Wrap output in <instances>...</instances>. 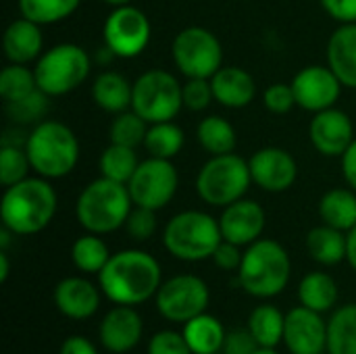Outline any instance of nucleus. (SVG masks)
Masks as SVG:
<instances>
[{
    "mask_svg": "<svg viewBox=\"0 0 356 354\" xmlns=\"http://www.w3.org/2000/svg\"><path fill=\"white\" fill-rule=\"evenodd\" d=\"M163 284L161 263L146 250L127 248L111 255L98 273V286L113 305L140 307L156 296Z\"/></svg>",
    "mask_w": 356,
    "mask_h": 354,
    "instance_id": "obj_1",
    "label": "nucleus"
},
{
    "mask_svg": "<svg viewBox=\"0 0 356 354\" xmlns=\"http://www.w3.org/2000/svg\"><path fill=\"white\" fill-rule=\"evenodd\" d=\"M56 209L58 196L50 179L33 175L4 188L0 221L15 236H35L52 223Z\"/></svg>",
    "mask_w": 356,
    "mask_h": 354,
    "instance_id": "obj_2",
    "label": "nucleus"
},
{
    "mask_svg": "<svg viewBox=\"0 0 356 354\" xmlns=\"http://www.w3.org/2000/svg\"><path fill=\"white\" fill-rule=\"evenodd\" d=\"M23 146L33 173L50 182L69 175L79 163V140L75 131L56 119L35 123Z\"/></svg>",
    "mask_w": 356,
    "mask_h": 354,
    "instance_id": "obj_3",
    "label": "nucleus"
},
{
    "mask_svg": "<svg viewBox=\"0 0 356 354\" xmlns=\"http://www.w3.org/2000/svg\"><path fill=\"white\" fill-rule=\"evenodd\" d=\"M292 277V261L284 244L261 238L244 248L238 269V286L252 298L269 300L286 290Z\"/></svg>",
    "mask_w": 356,
    "mask_h": 354,
    "instance_id": "obj_4",
    "label": "nucleus"
},
{
    "mask_svg": "<svg viewBox=\"0 0 356 354\" xmlns=\"http://www.w3.org/2000/svg\"><path fill=\"white\" fill-rule=\"evenodd\" d=\"M134 209L127 184H119L98 175L75 200V219L90 234H113L121 230Z\"/></svg>",
    "mask_w": 356,
    "mask_h": 354,
    "instance_id": "obj_5",
    "label": "nucleus"
},
{
    "mask_svg": "<svg viewBox=\"0 0 356 354\" xmlns=\"http://www.w3.org/2000/svg\"><path fill=\"white\" fill-rule=\"evenodd\" d=\"M221 242L219 219L196 209L173 215L163 230V246L167 252L188 263L211 259Z\"/></svg>",
    "mask_w": 356,
    "mask_h": 354,
    "instance_id": "obj_6",
    "label": "nucleus"
},
{
    "mask_svg": "<svg viewBox=\"0 0 356 354\" xmlns=\"http://www.w3.org/2000/svg\"><path fill=\"white\" fill-rule=\"evenodd\" d=\"M92 71L88 50L75 42H63L46 48L33 63L38 88L50 98L75 92Z\"/></svg>",
    "mask_w": 356,
    "mask_h": 354,
    "instance_id": "obj_7",
    "label": "nucleus"
},
{
    "mask_svg": "<svg viewBox=\"0 0 356 354\" xmlns=\"http://www.w3.org/2000/svg\"><path fill=\"white\" fill-rule=\"evenodd\" d=\"M252 184L248 161L236 152L211 156L196 175V194L209 207L225 209L246 196Z\"/></svg>",
    "mask_w": 356,
    "mask_h": 354,
    "instance_id": "obj_8",
    "label": "nucleus"
},
{
    "mask_svg": "<svg viewBox=\"0 0 356 354\" xmlns=\"http://www.w3.org/2000/svg\"><path fill=\"white\" fill-rule=\"evenodd\" d=\"M131 108L148 123L173 121L184 108V83L165 69H148L134 81Z\"/></svg>",
    "mask_w": 356,
    "mask_h": 354,
    "instance_id": "obj_9",
    "label": "nucleus"
},
{
    "mask_svg": "<svg viewBox=\"0 0 356 354\" xmlns=\"http://www.w3.org/2000/svg\"><path fill=\"white\" fill-rule=\"evenodd\" d=\"M171 58L186 79H211L223 67V46L211 29L190 25L175 33L171 42Z\"/></svg>",
    "mask_w": 356,
    "mask_h": 354,
    "instance_id": "obj_10",
    "label": "nucleus"
},
{
    "mask_svg": "<svg viewBox=\"0 0 356 354\" xmlns=\"http://www.w3.org/2000/svg\"><path fill=\"white\" fill-rule=\"evenodd\" d=\"M211 303V290L207 282L194 273H179L163 280L154 305L163 319L171 323H186L207 313Z\"/></svg>",
    "mask_w": 356,
    "mask_h": 354,
    "instance_id": "obj_11",
    "label": "nucleus"
},
{
    "mask_svg": "<svg viewBox=\"0 0 356 354\" xmlns=\"http://www.w3.org/2000/svg\"><path fill=\"white\" fill-rule=\"evenodd\" d=\"M102 40L115 58H136L152 40V23L134 4L115 6L102 23Z\"/></svg>",
    "mask_w": 356,
    "mask_h": 354,
    "instance_id": "obj_12",
    "label": "nucleus"
},
{
    "mask_svg": "<svg viewBox=\"0 0 356 354\" xmlns=\"http://www.w3.org/2000/svg\"><path fill=\"white\" fill-rule=\"evenodd\" d=\"M179 173L169 159L148 156L140 161L134 177L127 184L131 200L136 207L161 211L165 209L177 194Z\"/></svg>",
    "mask_w": 356,
    "mask_h": 354,
    "instance_id": "obj_13",
    "label": "nucleus"
},
{
    "mask_svg": "<svg viewBox=\"0 0 356 354\" xmlns=\"http://www.w3.org/2000/svg\"><path fill=\"white\" fill-rule=\"evenodd\" d=\"M290 83L296 96V106L313 115L336 106L344 88L330 65H307L292 77Z\"/></svg>",
    "mask_w": 356,
    "mask_h": 354,
    "instance_id": "obj_14",
    "label": "nucleus"
},
{
    "mask_svg": "<svg viewBox=\"0 0 356 354\" xmlns=\"http://www.w3.org/2000/svg\"><path fill=\"white\" fill-rule=\"evenodd\" d=\"M252 184L269 194L290 190L298 179V163L282 146H263L248 159Z\"/></svg>",
    "mask_w": 356,
    "mask_h": 354,
    "instance_id": "obj_15",
    "label": "nucleus"
},
{
    "mask_svg": "<svg viewBox=\"0 0 356 354\" xmlns=\"http://www.w3.org/2000/svg\"><path fill=\"white\" fill-rule=\"evenodd\" d=\"M284 344L290 354L327 353V321L321 313L296 307L286 313Z\"/></svg>",
    "mask_w": 356,
    "mask_h": 354,
    "instance_id": "obj_16",
    "label": "nucleus"
},
{
    "mask_svg": "<svg viewBox=\"0 0 356 354\" xmlns=\"http://www.w3.org/2000/svg\"><path fill=\"white\" fill-rule=\"evenodd\" d=\"M355 125L346 111L332 106L313 115L309 123V140L323 156H342L355 140Z\"/></svg>",
    "mask_w": 356,
    "mask_h": 354,
    "instance_id": "obj_17",
    "label": "nucleus"
},
{
    "mask_svg": "<svg viewBox=\"0 0 356 354\" xmlns=\"http://www.w3.org/2000/svg\"><path fill=\"white\" fill-rule=\"evenodd\" d=\"M265 225H267L265 209L257 200H250L246 196L225 207L219 215V227L223 240L238 244L242 248L261 240Z\"/></svg>",
    "mask_w": 356,
    "mask_h": 354,
    "instance_id": "obj_18",
    "label": "nucleus"
},
{
    "mask_svg": "<svg viewBox=\"0 0 356 354\" xmlns=\"http://www.w3.org/2000/svg\"><path fill=\"white\" fill-rule=\"evenodd\" d=\"M144 336V321L136 307L115 305L111 311L104 313L100 328H98V340L104 351L113 354H125L134 351Z\"/></svg>",
    "mask_w": 356,
    "mask_h": 354,
    "instance_id": "obj_19",
    "label": "nucleus"
},
{
    "mask_svg": "<svg viewBox=\"0 0 356 354\" xmlns=\"http://www.w3.org/2000/svg\"><path fill=\"white\" fill-rule=\"evenodd\" d=\"M100 286L92 284L88 277L71 275L56 284L54 288V305L60 315L73 321L90 319L100 309Z\"/></svg>",
    "mask_w": 356,
    "mask_h": 354,
    "instance_id": "obj_20",
    "label": "nucleus"
},
{
    "mask_svg": "<svg viewBox=\"0 0 356 354\" xmlns=\"http://www.w3.org/2000/svg\"><path fill=\"white\" fill-rule=\"evenodd\" d=\"M2 48L8 63H19V65L35 63L44 52L42 25L25 17L10 21L2 35Z\"/></svg>",
    "mask_w": 356,
    "mask_h": 354,
    "instance_id": "obj_21",
    "label": "nucleus"
},
{
    "mask_svg": "<svg viewBox=\"0 0 356 354\" xmlns=\"http://www.w3.org/2000/svg\"><path fill=\"white\" fill-rule=\"evenodd\" d=\"M215 102H219L225 108H244L248 106L257 96V81L254 77L236 65H223L213 77H211Z\"/></svg>",
    "mask_w": 356,
    "mask_h": 354,
    "instance_id": "obj_22",
    "label": "nucleus"
},
{
    "mask_svg": "<svg viewBox=\"0 0 356 354\" xmlns=\"http://www.w3.org/2000/svg\"><path fill=\"white\" fill-rule=\"evenodd\" d=\"M325 58L342 86L356 90V23H344L332 31Z\"/></svg>",
    "mask_w": 356,
    "mask_h": 354,
    "instance_id": "obj_23",
    "label": "nucleus"
},
{
    "mask_svg": "<svg viewBox=\"0 0 356 354\" xmlns=\"http://www.w3.org/2000/svg\"><path fill=\"white\" fill-rule=\"evenodd\" d=\"M134 83L119 71H102L92 83V100L98 108L119 115L131 108Z\"/></svg>",
    "mask_w": 356,
    "mask_h": 354,
    "instance_id": "obj_24",
    "label": "nucleus"
},
{
    "mask_svg": "<svg viewBox=\"0 0 356 354\" xmlns=\"http://www.w3.org/2000/svg\"><path fill=\"white\" fill-rule=\"evenodd\" d=\"M307 250L311 259L323 267H334L346 261L348 252V236L332 225H317L307 234Z\"/></svg>",
    "mask_w": 356,
    "mask_h": 354,
    "instance_id": "obj_25",
    "label": "nucleus"
},
{
    "mask_svg": "<svg viewBox=\"0 0 356 354\" xmlns=\"http://www.w3.org/2000/svg\"><path fill=\"white\" fill-rule=\"evenodd\" d=\"M181 334L194 354H219L223 351V342L227 336L223 323L209 313L186 321Z\"/></svg>",
    "mask_w": 356,
    "mask_h": 354,
    "instance_id": "obj_26",
    "label": "nucleus"
},
{
    "mask_svg": "<svg viewBox=\"0 0 356 354\" xmlns=\"http://www.w3.org/2000/svg\"><path fill=\"white\" fill-rule=\"evenodd\" d=\"M321 223L332 225L340 232H350L356 225V190L332 188L319 200Z\"/></svg>",
    "mask_w": 356,
    "mask_h": 354,
    "instance_id": "obj_27",
    "label": "nucleus"
},
{
    "mask_svg": "<svg viewBox=\"0 0 356 354\" xmlns=\"http://www.w3.org/2000/svg\"><path fill=\"white\" fill-rule=\"evenodd\" d=\"M340 290L327 271H309L298 284V300L302 307L321 315L330 313L338 303Z\"/></svg>",
    "mask_w": 356,
    "mask_h": 354,
    "instance_id": "obj_28",
    "label": "nucleus"
},
{
    "mask_svg": "<svg viewBox=\"0 0 356 354\" xmlns=\"http://www.w3.org/2000/svg\"><path fill=\"white\" fill-rule=\"evenodd\" d=\"M196 140L211 156L229 154L238 146V134L232 121L221 115H209L196 125Z\"/></svg>",
    "mask_w": 356,
    "mask_h": 354,
    "instance_id": "obj_29",
    "label": "nucleus"
},
{
    "mask_svg": "<svg viewBox=\"0 0 356 354\" xmlns=\"http://www.w3.org/2000/svg\"><path fill=\"white\" fill-rule=\"evenodd\" d=\"M286 315L269 303L259 305L248 317V332L261 348H277L284 342Z\"/></svg>",
    "mask_w": 356,
    "mask_h": 354,
    "instance_id": "obj_30",
    "label": "nucleus"
},
{
    "mask_svg": "<svg viewBox=\"0 0 356 354\" xmlns=\"http://www.w3.org/2000/svg\"><path fill=\"white\" fill-rule=\"evenodd\" d=\"M327 354H356V303L336 309L330 317Z\"/></svg>",
    "mask_w": 356,
    "mask_h": 354,
    "instance_id": "obj_31",
    "label": "nucleus"
},
{
    "mask_svg": "<svg viewBox=\"0 0 356 354\" xmlns=\"http://www.w3.org/2000/svg\"><path fill=\"white\" fill-rule=\"evenodd\" d=\"M184 144H186V134L175 121H161L148 125L144 138V150L148 152V156L173 161L181 152Z\"/></svg>",
    "mask_w": 356,
    "mask_h": 354,
    "instance_id": "obj_32",
    "label": "nucleus"
},
{
    "mask_svg": "<svg viewBox=\"0 0 356 354\" xmlns=\"http://www.w3.org/2000/svg\"><path fill=\"white\" fill-rule=\"evenodd\" d=\"M108 259H111L108 246L98 234L86 232L71 246V261L75 269L81 271L83 275H98L108 263Z\"/></svg>",
    "mask_w": 356,
    "mask_h": 354,
    "instance_id": "obj_33",
    "label": "nucleus"
},
{
    "mask_svg": "<svg viewBox=\"0 0 356 354\" xmlns=\"http://www.w3.org/2000/svg\"><path fill=\"white\" fill-rule=\"evenodd\" d=\"M140 165L136 148L121 146V144H108L98 159V173L106 179L119 182V184H129L134 177L136 169Z\"/></svg>",
    "mask_w": 356,
    "mask_h": 354,
    "instance_id": "obj_34",
    "label": "nucleus"
},
{
    "mask_svg": "<svg viewBox=\"0 0 356 354\" xmlns=\"http://www.w3.org/2000/svg\"><path fill=\"white\" fill-rule=\"evenodd\" d=\"M81 0H17L21 17L38 25H54L69 19Z\"/></svg>",
    "mask_w": 356,
    "mask_h": 354,
    "instance_id": "obj_35",
    "label": "nucleus"
},
{
    "mask_svg": "<svg viewBox=\"0 0 356 354\" xmlns=\"http://www.w3.org/2000/svg\"><path fill=\"white\" fill-rule=\"evenodd\" d=\"M38 90L35 73L29 69V65L8 63L0 71V98L8 102H17Z\"/></svg>",
    "mask_w": 356,
    "mask_h": 354,
    "instance_id": "obj_36",
    "label": "nucleus"
},
{
    "mask_svg": "<svg viewBox=\"0 0 356 354\" xmlns=\"http://www.w3.org/2000/svg\"><path fill=\"white\" fill-rule=\"evenodd\" d=\"M148 125L150 123L146 119H142L134 108L123 111V113L115 115V119L111 121L108 140L113 144H121V146H129V148L144 146V138H146Z\"/></svg>",
    "mask_w": 356,
    "mask_h": 354,
    "instance_id": "obj_37",
    "label": "nucleus"
},
{
    "mask_svg": "<svg viewBox=\"0 0 356 354\" xmlns=\"http://www.w3.org/2000/svg\"><path fill=\"white\" fill-rule=\"evenodd\" d=\"M29 156L25 152V146L19 148L17 144L2 142L0 148V184L2 188H8L25 177H29Z\"/></svg>",
    "mask_w": 356,
    "mask_h": 354,
    "instance_id": "obj_38",
    "label": "nucleus"
},
{
    "mask_svg": "<svg viewBox=\"0 0 356 354\" xmlns=\"http://www.w3.org/2000/svg\"><path fill=\"white\" fill-rule=\"evenodd\" d=\"M48 106H50V96L44 94L38 88L33 94H29V96H25V98H21L17 102H8L6 113L15 123H25V125L31 123V125H35V123H40L44 119Z\"/></svg>",
    "mask_w": 356,
    "mask_h": 354,
    "instance_id": "obj_39",
    "label": "nucleus"
},
{
    "mask_svg": "<svg viewBox=\"0 0 356 354\" xmlns=\"http://www.w3.org/2000/svg\"><path fill=\"white\" fill-rule=\"evenodd\" d=\"M156 227H159V221H156V211L152 209H144V207H136L131 209L123 230L125 234L136 240V242H146L150 240L154 234H156Z\"/></svg>",
    "mask_w": 356,
    "mask_h": 354,
    "instance_id": "obj_40",
    "label": "nucleus"
},
{
    "mask_svg": "<svg viewBox=\"0 0 356 354\" xmlns=\"http://www.w3.org/2000/svg\"><path fill=\"white\" fill-rule=\"evenodd\" d=\"M213 100H215V94H213L211 79L190 77L184 81V106L188 111H194V113L207 111Z\"/></svg>",
    "mask_w": 356,
    "mask_h": 354,
    "instance_id": "obj_41",
    "label": "nucleus"
},
{
    "mask_svg": "<svg viewBox=\"0 0 356 354\" xmlns=\"http://www.w3.org/2000/svg\"><path fill=\"white\" fill-rule=\"evenodd\" d=\"M263 104L273 115H288L296 106V96H294L292 83L275 81V83L267 86V90L263 92Z\"/></svg>",
    "mask_w": 356,
    "mask_h": 354,
    "instance_id": "obj_42",
    "label": "nucleus"
},
{
    "mask_svg": "<svg viewBox=\"0 0 356 354\" xmlns=\"http://www.w3.org/2000/svg\"><path fill=\"white\" fill-rule=\"evenodd\" d=\"M146 354H194L190 351L186 338L181 332H173V330H161L156 332L150 342Z\"/></svg>",
    "mask_w": 356,
    "mask_h": 354,
    "instance_id": "obj_43",
    "label": "nucleus"
},
{
    "mask_svg": "<svg viewBox=\"0 0 356 354\" xmlns=\"http://www.w3.org/2000/svg\"><path fill=\"white\" fill-rule=\"evenodd\" d=\"M242 259H244L242 246L232 244V242H227V240H223V242L217 246V250L213 252V257H211V261H213L219 269H223V271H236V273H238V269H240V265H242Z\"/></svg>",
    "mask_w": 356,
    "mask_h": 354,
    "instance_id": "obj_44",
    "label": "nucleus"
},
{
    "mask_svg": "<svg viewBox=\"0 0 356 354\" xmlns=\"http://www.w3.org/2000/svg\"><path fill=\"white\" fill-rule=\"evenodd\" d=\"M261 346L257 344L254 336L246 330H234L225 336L221 354H254Z\"/></svg>",
    "mask_w": 356,
    "mask_h": 354,
    "instance_id": "obj_45",
    "label": "nucleus"
},
{
    "mask_svg": "<svg viewBox=\"0 0 356 354\" xmlns=\"http://www.w3.org/2000/svg\"><path fill=\"white\" fill-rule=\"evenodd\" d=\"M319 2L323 10L340 25L356 23V0H319Z\"/></svg>",
    "mask_w": 356,
    "mask_h": 354,
    "instance_id": "obj_46",
    "label": "nucleus"
},
{
    "mask_svg": "<svg viewBox=\"0 0 356 354\" xmlns=\"http://www.w3.org/2000/svg\"><path fill=\"white\" fill-rule=\"evenodd\" d=\"M340 167H342L344 182L353 190H356V138L353 140V144L344 150V154L340 156Z\"/></svg>",
    "mask_w": 356,
    "mask_h": 354,
    "instance_id": "obj_47",
    "label": "nucleus"
},
{
    "mask_svg": "<svg viewBox=\"0 0 356 354\" xmlns=\"http://www.w3.org/2000/svg\"><path fill=\"white\" fill-rule=\"evenodd\" d=\"M58 354H98V348L83 336H69L60 344Z\"/></svg>",
    "mask_w": 356,
    "mask_h": 354,
    "instance_id": "obj_48",
    "label": "nucleus"
},
{
    "mask_svg": "<svg viewBox=\"0 0 356 354\" xmlns=\"http://www.w3.org/2000/svg\"><path fill=\"white\" fill-rule=\"evenodd\" d=\"M348 236V252H346V261L348 265L356 271V225L346 234Z\"/></svg>",
    "mask_w": 356,
    "mask_h": 354,
    "instance_id": "obj_49",
    "label": "nucleus"
},
{
    "mask_svg": "<svg viewBox=\"0 0 356 354\" xmlns=\"http://www.w3.org/2000/svg\"><path fill=\"white\" fill-rule=\"evenodd\" d=\"M8 273H10V261H8V252H6V250H0V282H2V284L8 280Z\"/></svg>",
    "mask_w": 356,
    "mask_h": 354,
    "instance_id": "obj_50",
    "label": "nucleus"
},
{
    "mask_svg": "<svg viewBox=\"0 0 356 354\" xmlns=\"http://www.w3.org/2000/svg\"><path fill=\"white\" fill-rule=\"evenodd\" d=\"M104 4H108V6H125V4H131V0H102Z\"/></svg>",
    "mask_w": 356,
    "mask_h": 354,
    "instance_id": "obj_51",
    "label": "nucleus"
},
{
    "mask_svg": "<svg viewBox=\"0 0 356 354\" xmlns=\"http://www.w3.org/2000/svg\"><path fill=\"white\" fill-rule=\"evenodd\" d=\"M254 354H280L275 348H259Z\"/></svg>",
    "mask_w": 356,
    "mask_h": 354,
    "instance_id": "obj_52",
    "label": "nucleus"
},
{
    "mask_svg": "<svg viewBox=\"0 0 356 354\" xmlns=\"http://www.w3.org/2000/svg\"><path fill=\"white\" fill-rule=\"evenodd\" d=\"M323 354H327V353H323Z\"/></svg>",
    "mask_w": 356,
    "mask_h": 354,
    "instance_id": "obj_53",
    "label": "nucleus"
},
{
    "mask_svg": "<svg viewBox=\"0 0 356 354\" xmlns=\"http://www.w3.org/2000/svg\"><path fill=\"white\" fill-rule=\"evenodd\" d=\"M219 354H221V353H219Z\"/></svg>",
    "mask_w": 356,
    "mask_h": 354,
    "instance_id": "obj_54",
    "label": "nucleus"
}]
</instances>
